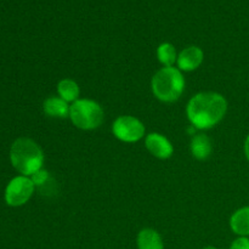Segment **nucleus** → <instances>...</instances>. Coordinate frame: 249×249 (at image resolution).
<instances>
[{
  "instance_id": "nucleus-1",
  "label": "nucleus",
  "mask_w": 249,
  "mask_h": 249,
  "mask_svg": "<svg viewBox=\"0 0 249 249\" xmlns=\"http://www.w3.org/2000/svg\"><path fill=\"white\" fill-rule=\"evenodd\" d=\"M229 104L223 94L216 91H199L186 104V116L190 125L198 131L209 130L218 125L228 113Z\"/></svg>"
},
{
  "instance_id": "nucleus-2",
  "label": "nucleus",
  "mask_w": 249,
  "mask_h": 249,
  "mask_svg": "<svg viewBox=\"0 0 249 249\" xmlns=\"http://www.w3.org/2000/svg\"><path fill=\"white\" fill-rule=\"evenodd\" d=\"M44 156L40 146L29 138H18L10 148V162L19 175L32 177L34 173L43 169Z\"/></svg>"
},
{
  "instance_id": "nucleus-3",
  "label": "nucleus",
  "mask_w": 249,
  "mask_h": 249,
  "mask_svg": "<svg viewBox=\"0 0 249 249\" xmlns=\"http://www.w3.org/2000/svg\"><path fill=\"white\" fill-rule=\"evenodd\" d=\"M186 87L184 73L178 67H162L151 79V91L163 104L177 102L182 96Z\"/></svg>"
},
{
  "instance_id": "nucleus-4",
  "label": "nucleus",
  "mask_w": 249,
  "mask_h": 249,
  "mask_svg": "<svg viewBox=\"0 0 249 249\" xmlns=\"http://www.w3.org/2000/svg\"><path fill=\"white\" fill-rule=\"evenodd\" d=\"M68 118L77 129L90 131L102 125L105 121V111L95 100L78 99L70 106Z\"/></svg>"
},
{
  "instance_id": "nucleus-5",
  "label": "nucleus",
  "mask_w": 249,
  "mask_h": 249,
  "mask_svg": "<svg viewBox=\"0 0 249 249\" xmlns=\"http://www.w3.org/2000/svg\"><path fill=\"white\" fill-rule=\"evenodd\" d=\"M112 134L121 142L135 143L145 139L146 126L135 116L122 114L112 123Z\"/></svg>"
},
{
  "instance_id": "nucleus-6",
  "label": "nucleus",
  "mask_w": 249,
  "mask_h": 249,
  "mask_svg": "<svg viewBox=\"0 0 249 249\" xmlns=\"http://www.w3.org/2000/svg\"><path fill=\"white\" fill-rule=\"evenodd\" d=\"M36 185L32 181L31 177L17 175L11 179L5 189V202L10 207H22L28 203L34 195Z\"/></svg>"
},
{
  "instance_id": "nucleus-7",
  "label": "nucleus",
  "mask_w": 249,
  "mask_h": 249,
  "mask_svg": "<svg viewBox=\"0 0 249 249\" xmlns=\"http://www.w3.org/2000/svg\"><path fill=\"white\" fill-rule=\"evenodd\" d=\"M143 140H145L146 150L155 158L165 160L172 158L174 155V145L163 134L157 133V131L146 134Z\"/></svg>"
},
{
  "instance_id": "nucleus-8",
  "label": "nucleus",
  "mask_w": 249,
  "mask_h": 249,
  "mask_svg": "<svg viewBox=\"0 0 249 249\" xmlns=\"http://www.w3.org/2000/svg\"><path fill=\"white\" fill-rule=\"evenodd\" d=\"M204 61V53L199 46L190 45L182 49L178 55L177 67L184 72H194L198 70Z\"/></svg>"
},
{
  "instance_id": "nucleus-9",
  "label": "nucleus",
  "mask_w": 249,
  "mask_h": 249,
  "mask_svg": "<svg viewBox=\"0 0 249 249\" xmlns=\"http://www.w3.org/2000/svg\"><path fill=\"white\" fill-rule=\"evenodd\" d=\"M190 152L197 160H206L213 152V143L211 138L203 131H198L196 135L191 136L190 141Z\"/></svg>"
},
{
  "instance_id": "nucleus-10",
  "label": "nucleus",
  "mask_w": 249,
  "mask_h": 249,
  "mask_svg": "<svg viewBox=\"0 0 249 249\" xmlns=\"http://www.w3.org/2000/svg\"><path fill=\"white\" fill-rule=\"evenodd\" d=\"M70 104L61 99L60 96L51 95L43 102V111L45 116L50 118L66 119L70 117Z\"/></svg>"
},
{
  "instance_id": "nucleus-11",
  "label": "nucleus",
  "mask_w": 249,
  "mask_h": 249,
  "mask_svg": "<svg viewBox=\"0 0 249 249\" xmlns=\"http://www.w3.org/2000/svg\"><path fill=\"white\" fill-rule=\"evenodd\" d=\"M231 231L240 237H249V206L236 209L229 220Z\"/></svg>"
},
{
  "instance_id": "nucleus-12",
  "label": "nucleus",
  "mask_w": 249,
  "mask_h": 249,
  "mask_svg": "<svg viewBox=\"0 0 249 249\" xmlns=\"http://www.w3.org/2000/svg\"><path fill=\"white\" fill-rule=\"evenodd\" d=\"M136 247L138 249H164V242L157 230L145 228L139 231L136 236Z\"/></svg>"
},
{
  "instance_id": "nucleus-13",
  "label": "nucleus",
  "mask_w": 249,
  "mask_h": 249,
  "mask_svg": "<svg viewBox=\"0 0 249 249\" xmlns=\"http://www.w3.org/2000/svg\"><path fill=\"white\" fill-rule=\"evenodd\" d=\"M57 96L65 100L67 104L72 105L73 102L80 99V88L79 84L72 78H63L57 83Z\"/></svg>"
},
{
  "instance_id": "nucleus-14",
  "label": "nucleus",
  "mask_w": 249,
  "mask_h": 249,
  "mask_svg": "<svg viewBox=\"0 0 249 249\" xmlns=\"http://www.w3.org/2000/svg\"><path fill=\"white\" fill-rule=\"evenodd\" d=\"M156 55H157V60L163 67H173L174 65H177L178 55L179 53L177 51L175 46L173 45L169 41H164V43H160L157 46V50H156Z\"/></svg>"
},
{
  "instance_id": "nucleus-15",
  "label": "nucleus",
  "mask_w": 249,
  "mask_h": 249,
  "mask_svg": "<svg viewBox=\"0 0 249 249\" xmlns=\"http://www.w3.org/2000/svg\"><path fill=\"white\" fill-rule=\"evenodd\" d=\"M49 178H50V174H49L48 170H45L43 168V169L38 170L36 173H34L33 175L31 177L32 181L34 182V185H36V187H41L44 186V185L48 182Z\"/></svg>"
},
{
  "instance_id": "nucleus-16",
  "label": "nucleus",
  "mask_w": 249,
  "mask_h": 249,
  "mask_svg": "<svg viewBox=\"0 0 249 249\" xmlns=\"http://www.w3.org/2000/svg\"><path fill=\"white\" fill-rule=\"evenodd\" d=\"M229 249H249V237H237L231 242Z\"/></svg>"
},
{
  "instance_id": "nucleus-17",
  "label": "nucleus",
  "mask_w": 249,
  "mask_h": 249,
  "mask_svg": "<svg viewBox=\"0 0 249 249\" xmlns=\"http://www.w3.org/2000/svg\"><path fill=\"white\" fill-rule=\"evenodd\" d=\"M243 151H245V156L249 162V134L247 135V138H246L245 143H243Z\"/></svg>"
},
{
  "instance_id": "nucleus-18",
  "label": "nucleus",
  "mask_w": 249,
  "mask_h": 249,
  "mask_svg": "<svg viewBox=\"0 0 249 249\" xmlns=\"http://www.w3.org/2000/svg\"><path fill=\"white\" fill-rule=\"evenodd\" d=\"M202 249H218V248L214 247V246H207V247H203Z\"/></svg>"
}]
</instances>
